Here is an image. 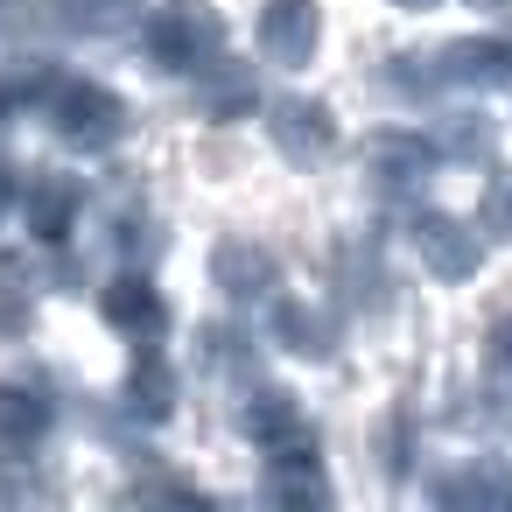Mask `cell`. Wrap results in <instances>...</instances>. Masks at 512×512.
<instances>
[{
    "label": "cell",
    "instance_id": "obj_1",
    "mask_svg": "<svg viewBox=\"0 0 512 512\" xmlns=\"http://www.w3.org/2000/svg\"><path fill=\"white\" fill-rule=\"evenodd\" d=\"M43 106H50L57 141L78 148V155H99V148H113L127 134V99L106 92V85H92V78H50Z\"/></svg>",
    "mask_w": 512,
    "mask_h": 512
},
{
    "label": "cell",
    "instance_id": "obj_2",
    "mask_svg": "<svg viewBox=\"0 0 512 512\" xmlns=\"http://www.w3.org/2000/svg\"><path fill=\"white\" fill-rule=\"evenodd\" d=\"M148 57L162 71H204L218 57V15L204 8V0H169V8H155L148 22Z\"/></svg>",
    "mask_w": 512,
    "mask_h": 512
},
{
    "label": "cell",
    "instance_id": "obj_3",
    "mask_svg": "<svg viewBox=\"0 0 512 512\" xmlns=\"http://www.w3.org/2000/svg\"><path fill=\"white\" fill-rule=\"evenodd\" d=\"M267 134H274V155L288 169H323L330 148H337V120H330L323 99H274Z\"/></svg>",
    "mask_w": 512,
    "mask_h": 512
},
{
    "label": "cell",
    "instance_id": "obj_4",
    "mask_svg": "<svg viewBox=\"0 0 512 512\" xmlns=\"http://www.w3.org/2000/svg\"><path fill=\"white\" fill-rule=\"evenodd\" d=\"M435 141L428 134H400V127H386V134H372L365 141V176H372V190L379 197H414L428 176H435Z\"/></svg>",
    "mask_w": 512,
    "mask_h": 512
},
{
    "label": "cell",
    "instance_id": "obj_5",
    "mask_svg": "<svg viewBox=\"0 0 512 512\" xmlns=\"http://www.w3.org/2000/svg\"><path fill=\"white\" fill-rule=\"evenodd\" d=\"M323 50V8L316 0H267L260 8V57L281 64V71H302L316 64Z\"/></svg>",
    "mask_w": 512,
    "mask_h": 512
},
{
    "label": "cell",
    "instance_id": "obj_6",
    "mask_svg": "<svg viewBox=\"0 0 512 512\" xmlns=\"http://www.w3.org/2000/svg\"><path fill=\"white\" fill-rule=\"evenodd\" d=\"M414 253H421V267L435 274V281H477V267H484V232L477 225H456V218H414Z\"/></svg>",
    "mask_w": 512,
    "mask_h": 512
},
{
    "label": "cell",
    "instance_id": "obj_7",
    "mask_svg": "<svg viewBox=\"0 0 512 512\" xmlns=\"http://www.w3.org/2000/svg\"><path fill=\"white\" fill-rule=\"evenodd\" d=\"M99 309H106V323H113L127 344H162V337H169V302L148 288V274H141V267H127L120 281H106Z\"/></svg>",
    "mask_w": 512,
    "mask_h": 512
},
{
    "label": "cell",
    "instance_id": "obj_8",
    "mask_svg": "<svg viewBox=\"0 0 512 512\" xmlns=\"http://www.w3.org/2000/svg\"><path fill=\"white\" fill-rule=\"evenodd\" d=\"M330 274H337V302H344L351 316H386V309H393V274H386L379 246L344 239L337 260H330Z\"/></svg>",
    "mask_w": 512,
    "mask_h": 512
},
{
    "label": "cell",
    "instance_id": "obj_9",
    "mask_svg": "<svg viewBox=\"0 0 512 512\" xmlns=\"http://www.w3.org/2000/svg\"><path fill=\"white\" fill-rule=\"evenodd\" d=\"M239 428H246V442H260L267 456L316 449V442H309V414H302V400H295V393H274V386H253V400H246Z\"/></svg>",
    "mask_w": 512,
    "mask_h": 512
},
{
    "label": "cell",
    "instance_id": "obj_10",
    "mask_svg": "<svg viewBox=\"0 0 512 512\" xmlns=\"http://www.w3.org/2000/svg\"><path fill=\"white\" fill-rule=\"evenodd\" d=\"M197 99H204V120L232 127V120H246V113L260 106V78H253V64H239V57H211V64L197 71Z\"/></svg>",
    "mask_w": 512,
    "mask_h": 512
},
{
    "label": "cell",
    "instance_id": "obj_11",
    "mask_svg": "<svg viewBox=\"0 0 512 512\" xmlns=\"http://www.w3.org/2000/svg\"><path fill=\"white\" fill-rule=\"evenodd\" d=\"M435 78H456V85H512V36H463L435 57Z\"/></svg>",
    "mask_w": 512,
    "mask_h": 512
},
{
    "label": "cell",
    "instance_id": "obj_12",
    "mask_svg": "<svg viewBox=\"0 0 512 512\" xmlns=\"http://www.w3.org/2000/svg\"><path fill=\"white\" fill-rule=\"evenodd\" d=\"M22 211H29V232L43 246H64L71 225H78V211H85V183L78 176H36L29 197H22Z\"/></svg>",
    "mask_w": 512,
    "mask_h": 512
},
{
    "label": "cell",
    "instance_id": "obj_13",
    "mask_svg": "<svg viewBox=\"0 0 512 512\" xmlns=\"http://www.w3.org/2000/svg\"><path fill=\"white\" fill-rule=\"evenodd\" d=\"M211 281L232 295V302H267L274 295V253L253 246V239H225L211 253Z\"/></svg>",
    "mask_w": 512,
    "mask_h": 512
},
{
    "label": "cell",
    "instance_id": "obj_14",
    "mask_svg": "<svg viewBox=\"0 0 512 512\" xmlns=\"http://www.w3.org/2000/svg\"><path fill=\"white\" fill-rule=\"evenodd\" d=\"M120 407H127L134 421H169V414H176V365H169L155 344H141V358H134L127 386H120Z\"/></svg>",
    "mask_w": 512,
    "mask_h": 512
},
{
    "label": "cell",
    "instance_id": "obj_15",
    "mask_svg": "<svg viewBox=\"0 0 512 512\" xmlns=\"http://www.w3.org/2000/svg\"><path fill=\"white\" fill-rule=\"evenodd\" d=\"M197 351H204V372L218 386H260V351H253V337L239 323H204Z\"/></svg>",
    "mask_w": 512,
    "mask_h": 512
},
{
    "label": "cell",
    "instance_id": "obj_16",
    "mask_svg": "<svg viewBox=\"0 0 512 512\" xmlns=\"http://www.w3.org/2000/svg\"><path fill=\"white\" fill-rule=\"evenodd\" d=\"M43 435H50V407H43L29 386H0V463L36 456Z\"/></svg>",
    "mask_w": 512,
    "mask_h": 512
},
{
    "label": "cell",
    "instance_id": "obj_17",
    "mask_svg": "<svg viewBox=\"0 0 512 512\" xmlns=\"http://www.w3.org/2000/svg\"><path fill=\"white\" fill-rule=\"evenodd\" d=\"M260 498H267V505H330V484H323V470H316V449L274 456V470L260 477Z\"/></svg>",
    "mask_w": 512,
    "mask_h": 512
},
{
    "label": "cell",
    "instance_id": "obj_18",
    "mask_svg": "<svg viewBox=\"0 0 512 512\" xmlns=\"http://www.w3.org/2000/svg\"><path fill=\"white\" fill-rule=\"evenodd\" d=\"M512 498V470L505 463H470L435 477V505H505Z\"/></svg>",
    "mask_w": 512,
    "mask_h": 512
},
{
    "label": "cell",
    "instance_id": "obj_19",
    "mask_svg": "<svg viewBox=\"0 0 512 512\" xmlns=\"http://www.w3.org/2000/svg\"><path fill=\"white\" fill-rule=\"evenodd\" d=\"M428 141H435V155H442V162H463V169H470V162H491L498 127H491L484 113H449V120L428 134Z\"/></svg>",
    "mask_w": 512,
    "mask_h": 512
},
{
    "label": "cell",
    "instance_id": "obj_20",
    "mask_svg": "<svg viewBox=\"0 0 512 512\" xmlns=\"http://www.w3.org/2000/svg\"><path fill=\"white\" fill-rule=\"evenodd\" d=\"M274 337H281L295 358H330V344H337L330 316L309 309V302H274Z\"/></svg>",
    "mask_w": 512,
    "mask_h": 512
},
{
    "label": "cell",
    "instance_id": "obj_21",
    "mask_svg": "<svg viewBox=\"0 0 512 512\" xmlns=\"http://www.w3.org/2000/svg\"><path fill=\"white\" fill-rule=\"evenodd\" d=\"M449 428H470V435H498V428H512V400H505L498 386H463V393L449 400Z\"/></svg>",
    "mask_w": 512,
    "mask_h": 512
},
{
    "label": "cell",
    "instance_id": "obj_22",
    "mask_svg": "<svg viewBox=\"0 0 512 512\" xmlns=\"http://www.w3.org/2000/svg\"><path fill=\"white\" fill-rule=\"evenodd\" d=\"M113 253H120V267H148L155 253H162V225L148 218V211H113Z\"/></svg>",
    "mask_w": 512,
    "mask_h": 512
},
{
    "label": "cell",
    "instance_id": "obj_23",
    "mask_svg": "<svg viewBox=\"0 0 512 512\" xmlns=\"http://www.w3.org/2000/svg\"><path fill=\"white\" fill-rule=\"evenodd\" d=\"M379 99H400V106L435 99V64H428V57H386V71H379Z\"/></svg>",
    "mask_w": 512,
    "mask_h": 512
},
{
    "label": "cell",
    "instance_id": "obj_24",
    "mask_svg": "<svg viewBox=\"0 0 512 512\" xmlns=\"http://www.w3.org/2000/svg\"><path fill=\"white\" fill-rule=\"evenodd\" d=\"M141 15V0H64V29H85V36H113Z\"/></svg>",
    "mask_w": 512,
    "mask_h": 512
},
{
    "label": "cell",
    "instance_id": "obj_25",
    "mask_svg": "<svg viewBox=\"0 0 512 512\" xmlns=\"http://www.w3.org/2000/svg\"><path fill=\"white\" fill-rule=\"evenodd\" d=\"M372 449H379V470L386 477H407L414 470V414H379V428H372Z\"/></svg>",
    "mask_w": 512,
    "mask_h": 512
},
{
    "label": "cell",
    "instance_id": "obj_26",
    "mask_svg": "<svg viewBox=\"0 0 512 512\" xmlns=\"http://www.w3.org/2000/svg\"><path fill=\"white\" fill-rule=\"evenodd\" d=\"M43 92H50V71H36V64H0V120L22 113V106L43 99Z\"/></svg>",
    "mask_w": 512,
    "mask_h": 512
},
{
    "label": "cell",
    "instance_id": "obj_27",
    "mask_svg": "<svg viewBox=\"0 0 512 512\" xmlns=\"http://www.w3.org/2000/svg\"><path fill=\"white\" fill-rule=\"evenodd\" d=\"M477 232H498V239H512V176H498L491 190H484V225Z\"/></svg>",
    "mask_w": 512,
    "mask_h": 512
},
{
    "label": "cell",
    "instance_id": "obj_28",
    "mask_svg": "<svg viewBox=\"0 0 512 512\" xmlns=\"http://www.w3.org/2000/svg\"><path fill=\"white\" fill-rule=\"evenodd\" d=\"M491 372H498V379H512V316L491 330Z\"/></svg>",
    "mask_w": 512,
    "mask_h": 512
},
{
    "label": "cell",
    "instance_id": "obj_29",
    "mask_svg": "<svg viewBox=\"0 0 512 512\" xmlns=\"http://www.w3.org/2000/svg\"><path fill=\"white\" fill-rule=\"evenodd\" d=\"M15 197V169H8V155H0V204Z\"/></svg>",
    "mask_w": 512,
    "mask_h": 512
},
{
    "label": "cell",
    "instance_id": "obj_30",
    "mask_svg": "<svg viewBox=\"0 0 512 512\" xmlns=\"http://www.w3.org/2000/svg\"><path fill=\"white\" fill-rule=\"evenodd\" d=\"M463 8H484V15H505V8H512V0H463Z\"/></svg>",
    "mask_w": 512,
    "mask_h": 512
},
{
    "label": "cell",
    "instance_id": "obj_31",
    "mask_svg": "<svg viewBox=\"0 0 512 512\" xmlns=\"http://www.w3.org/2000/svg\"><path fill=\"white\" fill-rule=\"evenodd\" d=\"M393 8H407V15H428V8H442V0H393Z\"/></svg>",
    "mask_w": 512,
    "mask_h": 512
}]
</instances>
